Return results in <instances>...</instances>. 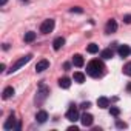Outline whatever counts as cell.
<instances>
[{"mask_svg": "<svg viewBox=\"0 0 131 131\" xmlns=\"http://www.w3.org/2000/svg\"><path fill=\"white\" fill-rule=\"evenodd\" d=\"M97 105H99V108H108L110 106V100L106 97H99L97 99Z\"/></svg>", "mask_w": 131, "mask_h": 131, "instance_id": "e0dca14e", "label": "cell"}, {"mask_svg": "<svg viewBox=\"0 0 131 131\" xmlns=\"http://www.w3.org/2000/svg\"><path fill=\"white\" fill-rule=\"evenodd\" d=\"M59 86L67 90V88H70V86H71V80H70L68 77H62V79L59 80Z\"/></svg>", "mask_w": 131, "mask_h": 131, "instance_id": "5bb4252c", "label": "cell"}, {"mask_svg": "<svg viewBox=\"0 0 131 131\" xmlns=\"http://www.w3.org/2000/svg\"><path fill=\"white\" fill-rule=\"evenodd\" d=\"M73 63H74V67H83V63H85V60H83V57L80 56V54H74L73 56Z\"/></svg>", "mask_w": 131, "mask_h": 131, "instance_id": "30bf717a", "label": "cell"}, {"mask_svg": "<svg viewBox=\"0 0 131 131\" xmlns=\"http://www.w3.org/2000/svg\"><path fill=\"white\" fill-rule=\"evenodd\" d=\"M67 119L71 120V122H76V120L80 119V117H79V110H77V106H71V108L67 111Z\"/></svg>", "mask_w": 131, "mask_h": 131, "instance_id": "277c9868", "label": "cell"}, {"mask_svg": "<svg viewBox=\"0 0 131 131\" xmlns=\"http://www.w3.org/2000/svg\"><path fill=\"white\" fill-rule=\"evenodd\" d=\"M23 40H25L26 43H31V42H34V40H36V32H32V31H28V32L25 34Z\"/></svg>", "mask_w": 131, "mask_h": 131, "instance_id": "ac0fdd59", "label": "cell"}, {"mask_svg": "<svg viewBox=\"0 0 131 131\" xmlns=\"http://www.w3.org/2000/svg\"><path fill=\"white\" fill-rule=\"evenodd\" d=\"M105 71V65L102 60H91L88 65H86V73L91 76V77H100Z\"/></svg>", "mask_w": 131, "mask_h": 131, "instance_id": "6da1fadb", "label": "cell"}, {"mask_svg": "<svg viewBox=\"0 0 131 131\" xmlns=\"http://www.w3.org/2000/svg\"><path fill=\"white\" fill-rule=\"evenodd\" d=\"M123 74L126 76H131V62H128L125 67H123Z\"/></svg>", "mask_w": 131, "mask_h": 131, "instance_id": "ffe728a7", "label": "cell"}, {"mask_svg": "<svg viewBox=\"0 0 131 131\" xmlns=\"http://www.w3.org/2000/svg\"><path fill=\"white\" fill-rule=\"evenodd\" d=\"M71 13H83V9L79 6H74V8H71Z\"/></svg>", "mask_w": 131, "mask_h": 131, "instance_id": "7402d4cb", "label": "cell"}, {"mask_svg": "<svg viewBox=\"0 0 131 131\" xmlns=\"http://www.w3.org/2000/svg\"><path fill=\"white\" fill-rule=\"evenodd\" d=\"M73 79H74V82H77V83H83V82H85V74L80 73V71H76Z\"/></svg>", "mask_w": 131, "mask_h": 131, "instance_id": "2e32d148", "label": "cell"}, {"mask_svg": "<svg viewBox=\"0 0 131 131\" xmlns=\"http://www.w3.org/2000/svg\"><path fill=\"white\" fill-rule=\"evenodd\" d=\"M54 29V20L52 19H48V20H45L42 25H40V32H43V34H48V32H51Z\"/></svg>", "mask_w": 131, "mask_h": 131, "instance_id": "3957f363", "label": "cell"}, {"mask_svg": "<svg viewBox=\"0 0 131 131\" xmlns=\"http://www.w3.org/2000/svg\"><path fill=\"white\" fill-rule=\"evenodd\" d=\"M123 22H125V23H131V14L125 16V17H123Z\"/></svg>", "mask_w": 131, "mask_h": 131, "instance_id": "d4e9b609", "label": "cell"}, {"mask_svg": "<svg viewBox=\"0 0 131 131\" xmlns=\"http://www.w3.org/2000/svg\"><path fill=\"white\" fill-rule=\"evenodd\" d=\"M117 52H119V56H120V57H128V56H129V52H131V49H129V46H128V45H122V46H119Z\"/></svg>", "mask_w": 131, "mask_h": 131, "instance_id": "9c48e42d", "label": "cell"}, {"mask_svg": "<svg viewBox=\"0 0 131 131\" xmlns=\"http://www.w3.org/2000/svg\"><path fill=\"white\" fill-rule=\"evenodd\" d=\"M31 57H32V54H26V56H23V57H20L14 65H13V67H11V70L8 71V74H11V73H16L17 70H20L22 67H23V65H26L29 60H31Z\"/></svg>", "mask_w": 131, "mask_h": 131, "instance_id": "7a4b0ae2", "label": "cell"}, {"mask_svg": "<svg viewBox=\"0 0 131 131\" xmlns=\"http://www.w3.org/2000/svg\"><path fill=\"white\" fill-rule=\"evenodd\" d=\"M116 29H117V22H116L114 19L108 20V22H106V25H105V32L111 34V32H116Z\"/></svg>", "mask_w": 131, "mask_h": 131, "instance_id": "8992f818", "label": "cell"}, {"mask_svg": "<svg viewBox=\"0 0 131 131\" xmlns=\"http://www.w3.org/2000/svg\"><path fill=\"white\" fill-rule=\"evenodd\" d=\"M80 122H82L83 126H91L93 122H94V117H93L91 114H88V113H83V114L80 116Z\"/></svg>", "mask_w": 131, "mask_h": 131, "instance_id": "5b68a950", "label": "cell"}, {"mask_svg": "<svg viewBox=\"0 0 131 131\" xmlns=\"http://www.w3.org/2000/svg\"><path fill=\"white\" fill-rule=\"evenodd\" d=\"M90 106H91V103H90V102H83V103L80 105V108H83V110H86V108H90Z\"/></svg>", "mask_w": 131, "mask_h": 131, "instance_id": "603a6c76", "label": "cell"}, {"mask_svg": "<svg viewBox=\"0 0 131 131\" xmlns=\"http://www.w3.org/2000/svg\"><path fill=\"white\" fill-rule=\"evenodd\" d=\"M6 2H8V0H0V5L5 6V5H6Z\"/></svg>", "mask_w": 131, "mask_h": 131, "instance_id": "484cf974", "label": "cell"}, {"mask_svg": "<svg viewBox=\"0 0 131 131\" xmlns=\"http://www.w3.org/2000/svg\"><path fill=\"white\" fill-rule=\"evenodd\" d=\"M63 45H65V39H63V37H57V39H54V42H52V48H54L56 51H59Z\"/></svg>", "mask_w": 131, "mask_h": 131, "instance_id": "8fae6325", "label": "cell"}, {"mask_svg": "<svg viewBox=\"0 0 131 131\" xmlns=\"http://www.w3.org/2000/svg\"><path fill=\"white\" fill-rule=\"evenodd\" d=\"M23 2H28V0H23Z\"/></svg>", "mask_w": 131, "mask_h": 131, "instance_id": "4316f807", "label": "cell"}, {"mask_svg": "<svg viewBox=\"0 0 131 131\" xmlns=\"http://www.w3.org/2000/svg\"><path fill=\"white\" fill-rule=\"evenodd\" d=\"M119 128H126V123L125 122H120V120H117V123H116Z\"/></svg>", "mask_w": 131, "mask_h": 131, "instance_id": "cb8c5ba5", "label": "cell"}, {"mask_svg": "<svg viewBox=\"0 0 131 131\" xmlns=\"http://www.w3.org/2000/svg\"><path fill=\"white\" fill-rule=\"evenodd\" d=\"M36 119H37L39 123H45L46 119H48V113H46V111H39L37 116H36Z\"/></svg>", "mask_w": 131, "mask_h": 131, "instance_id": "4fadbf2b", "label": "cell"}, {"mask_svg": "<svg viewBox=\"0 0 131 131\" xmlns=\"http://www.w3.org/2000/svg\"><path fill=\"white\" fill-rule=\"evenodd\" d=\"M3 128L5 129H13V128H20V125L17 123L16 125V119H14V114L13 116H9V119L5 122V125H3Z\"/></svg>", "mask_w": 131, "mask_h": 131, "instance_id": "52a82bcc", "label": "cell"}, {"mask_svg": "<svg viewBox=\"0 0 131 131\" xmlns=\"http://www.w3.org/2000/svg\"><path fill=\"white\" fill-rule=\"evenodd\" d=\"M110 113H111L113 116H116V117H117V116L120 114V110H119V108H116V106H111V110H110Z\"/></svg>", "mask_w": 131, "mask_h": 131, "instance_id": "44dd1931", "label": "cell"}, {"mask_svg": "<svg viewBox=\"0 0 131 131\" xmlns=\"http://www.w3.org/2000/svg\"><path fill=\"white\" fill-rule=\"evenodd\" d=\"M13 96H14V88H13V86H8V88H5V90H3V94H2V97H3L5 100L11 99Z\"/></svg>", "mask_w": 131, "mask_h": 131, "instance_id": "7c38bea8", "label": "cell"}, {"mask_svg": "<svg viewBox=\"0 0 131 131\" xmlns=\"http://www.w3.org/2000/svg\"><path fill=\"white\" fill-rule=\"evenodd\" d=\"M86 51H88L90 54H96V52H99V45H96V43H90V45L86 46Z\"/></svg>", "mask_w": 131, "mask_h": 131, "instance_id": "d6986e66", "label": "cell"}, {"mask_svg": "<svg viewBox=\"0 0 131 131\" xmlns=\"http://www.w3.org/2000/svg\"><path fill=\"white\" fill-rule=\"evenodd\" d=\"M48 67H49V62L48 60H40V62H37V65H36V71L37 73H42V71H45V70H48Z\"/></svg>", "mask_w": 131, "mask_h": 131, "instance_id": "ba28073f", "label": "cell"}, {"mask_svg": "<svg viewBox=\"0 0 131 131\" xmlns=\"http://www.w3.org/2000/svg\"><path fill=\"white\" fill-rule=\"evenodd\" d=\"M113 56H114V52H113V49H110V48H106V49H103V51L100 52V57L105 59V60L113 59Z\"/></svg>", "mask_w": 131, "mask_h": 131, "instance_id": "9a60e30c", "label": "cell"}]
</instances>
